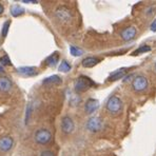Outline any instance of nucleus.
Masks as SVG:
<instances>
[{
  "mask_svg": "<svg viewBox=\"0 0 156 156\" xmlns=\"http://www.w3.org/2000/svg\"><path fill=\"white\" fill-rule=\"evenodd\" d=\"M105 107H107V110L110 114H112V115H118L122 111V101L117 96H112V97L109 98Z\"/></svg>",
  "mask_w": 156,
  "mask_h": 156,
  "instance_id": "obj_1",
  "label": "nucleus"
},
{
  "mask_svg": "<svg viewBox=\"0 0 156 156\" xmlns=\"http://www.w3.org/2000/svg\"><path fill=\"white\" fill-rule=\"evenodd\" d=\"M93 86H95V83H94V81L91 78H89L87 76H80V77H78L76 79V81H75L74 88L77 93H82V92L88 91L89 89Z\"/></svg>",
  "mask_w": 156,
  "mask_h": 156,
  "instance_id": "obj_2",
  "label": "nucleus"
},
{
  "mask_svg": "<svg viewBox=\"0 0 156 156\" xmlns=\"http://www.w3.org/2000/svg\"><path fill=\"white\" fill-rule=\"evenodd\" d=\"M53 136L52 133L50 132L48 129H39L35 132V135H34V139L38 144H48L51 143Z\"/></svg>",
  "mask_w": 156,
  "mask_h": 156,
  "instance_id": "obj_3",
  "label": "nucleus"
},
{
  "mask_svg": "<svg viewBox=\"0 0 156 156\" xmlns=\"http://www.w3.org/2000/svg\"><path fill=\"white\" fill-rule=\"evenodd\" d=\"M55 17L60 22L68 23L73 19V14L70 9H68L66 6H59L55 11Z\"/></svg>",
  "mask_w": 156,
  "mask_h": 156,
  "instance_id": "obj_4",
  "label": "nucleus"
},
{
  "mask_svg": "<svg viewBox=\"0 0 156 156\" xmlns=\"http://www.w3.org/2000/svg\"><path fill=\"white\" fill-rule=\"evenodd\" d=\"M104 128V121L100 117L98 116H93L87 121V129L93 133L99 132Z\"/></svg>",
  "mask_w": 156,
  "mask_h": 156,
  "instance_id": "obj_5",
  "label": "nucleus"
},
{
  "mask_svg": "<svg viewBox=\"0 0 156 156\" xmlns=\"http://www.w3.org/2000/svg\"><path fill=\"white\" fill-rule=\"evenodd\" d=\"M148 78L143 76V75H139V76H136L133 79L132 88L135 92H144L148 88Z\"/></svg>",
  "mask_w": 156,
  "mask_h": 156,
  "instance_id": "obj_6",
  "label": "nucleus"
},
{
  "mask_svg": "<svg viewBox=\"0 0 156 156\" xmlns=\"http://www.w3.org/2000/svg\"><path fill=\"white\" fill-rule=\"evenodd\" d=\"M74 121L70 116H65L61 119V131L65 134H71L74 131Z\"/></svg>",
  "mask_w": 156,
  "mask_h": 156,
  "instance_id": "obj_7",
  "label": "nucleus"
},
{
  "mask_svg": "<svg viewBox=\"0 0 156 156\" xmlns=\"http://www.w3.org/2000/svg\"><path fill=\"white\" fill-rule=\"evenodd\" d=\"M14 146V139L12 136H9V135H5V136H2L0 138V151L1 152H9L11 149L13 148Z\"/></svg>",
  "mask_w": 156,
  "mask_h": 156,
  "instance_id": "obj_8",
  "label": "nucleus"
},
{
  "mask_svg": "<svg viewBox=\"0 0 156 156\" xmlns=\"http://www.w3.org/2000/svg\"><path fill=\"white\" fill-rule=\"evenodd\" d=\"M136 34H137L136 27H126L122 32H121L120 36H121V38H122V40L131 41L133 38L135 37V36H136Z\"/></svg>",
  "mask_w": 156,
  "mask_h": 156,
  "instance_id": "obj_9",
  "label": "nucleus"
},
{
  "mask_svg": "<svg viewBox=\"0 0 156 156\" xmlns=\"http://www.w3.org/2000/svg\"><path fill=\"white\" fill-rule=\"evenodd\" d=\"M12 87H13V82L10 78L6 76L0 77V92H2V93L10 92Z\"/></svg>",
  "mask_w": 156,
  "mask_h": 156,
  "instance_id": "obj_10",
  "label": "nucleus"
},
{
  "mask_svg": "<svg viewBox=\"0 0 156 156\" xmlns=\"http://www.w3.org/2000/svg\"><path fill=\"white\" fill-rule=\"evenodd\" d=\"M99 107V102L97 99H94V98H90V99L87 100L86 105H84V110L88 114H93L96 110Z\"/></svg>",
  "mask_w": 156,
  "mask_h": 156,
  "instance_id": "obj_11",
  "label": "nucleus"
},
{
  "mask_svg": "<svg viewBox=\"0 0 156 156\" xmlns=\"http://www.w3.org/2000/svg\"><path fill=\"white\" fill-rule=\"evenodd\" d=\"M17 72L22 76H34L37 74V69L35 66H20L17 68Z\"/></svg>",
  "mask_w": 156,
  "mask_h": 156,
  "instance_id": "obj_12",
  "label": "nucleus"
},
{
  "mask_svg": "<svg viewBox=\"0 0 156 156\" xmlns=\"http://www.w3.org/2000/svg\"><path fill=\"white\" fill-rule=\"evenodd\" d=\"M58 61H59V53L55 52V53H53L52 55H50V56L45 59L44 63L48 66L54 68V66H56V65L58 63Z\"/></svg>",
  "mask_w": 156,
  "mask_h": 156,
  "instance_id": "obj_13",
  "label": "nucleus"
},
{
  "mask_svg": "<svg viewBox=\"0 0 156 156\" xmlns=\"http://www.w3.org/2000/svg\"><path fill=\"white\" fill-rule=\"evenodd\" d=\"M100 62V59L97 58V57H87L82 60V66L84 68H93L95 66L97 63Z\"/></svg>",
  "mask_w": 156,
  "mask_h": 156,
  "instance_id": "obj_14",
  "label": "nucleus"
},
{
  "mask_svg": "<svg viewBox=\"0 0 156 156\" xmlns=\"http://www.w3.org/2000/svg\"><path fill=\"white\" fill-rule=\"evenodd\" d=\"M126 71H127L126 68L119 69V70H117L115 72L112 73V74L109 76V78H108V80H109V81H115V80L120 79V78H122L126 75V73H127Z\"/></svg>",
  "mask_w": 156,
  "mask_h": 156,
  "instance_id": "obj_15",
  "label": "nucleus"
},
{
  "mask_svg": "<svg viewBox=\"0 0 156 156\" xmlns=\"http://www.w3.org/2000/svg\"><path fill=\"white\" fill-rule=\"evenodd\" d=\"M24 13H26L24 9L19 4H14V5L11 6V15L13 17H19V16L23 15Z\"/></svg>",
  "mask_w": 156,
  "mask_h": 156,
  "instance_id": "obj_16",
  "label": "nucleus"
},
{
  "mask_svg": "<svg viewBox=\"0 0 156 156\" xmlns=\"http://www.w3.org/2000/svg\"><path fill=\"white\" fill-rule=\"evenodd\" d=\"M61 78L58 75H52L50 77H47L43 80V84H60Z\"/></svg>",
  "mask_w": 156,
  "mask_h": 156,
  "instance_id": "obj_17",
  "label": "nucleus"
},
{
  "mask_svg": "<svg viewBox=\"0 0 156 156\" xmlns=\"http://www.w3.org/2000/svg\"><path fill=\"white\" fill-rule=\"evenodd\" d=\"M71 69H72V66H71V65L66 60H62V61H61V63L58 66V71H59V72H62V73L70 72Z\"/></svg>",
  "mask_w": 156,
  "mask_h": 156,
  "instance_id": "obj_18",
  "label": "nucleus"
},
{
  "mask_svg": "<svg viewBox=\"0 0 156 156\" xmlns=\"http://www.w3.org/2000/svg\"><path fill=\"white\" fill-rule=\"evenodd\" d=\"M150 51H151V47H149V45H141V47H139L137 50H135V51L132 53V55L133 56H137V55H139V54H143V53H147Z\"/></svg>",
  "mask_w": 156,
  "mask_h": 156,
  "instance_id": "obj_19",
  "label": "nucleus"
},
{
  "mask_svg": "<svg viewBox=\"0 0 156 156\" xmlns=\"http://www.w3.org/2000/svg\"><path fill=\"white\" fill-rule=\"evenodd\" d=\"M70 53H71V55H73V56L78 57V56H81V55L83 54V51H82L81 49H79V48L75 47V45H71Z\"/></svg>",
  "mask_w": 156,
  "mask_h": 156,
  "instance_id": "obj_20",
  "label": "nucleus"
},
{
  "mask_svg": "<svg viewBox=\"0 0 156 156\" xmlns=\"http://www.w3.org/2000/svg\"><path fill=\"white\" fill-rule=\"evenodd\" d=\"M10 26H11V21H10V20H8V21L4 22L3 27H2V32H1V35H2V37H3V38L6 37V35H8Z\"/></svg>",
  "mask_w": 156,
  "mask_h": 156,
  "instance_id": "obj_21",
  "label": "nucleus"
},
{
  "mask_svg": "<svg viewBox=\"0 0 156 156\" xmlns=\"http://www.w3.org/2000/svg\"><path fill=\"white\" fill-rule=\"evenodd\" d=\"M0 65L3 66V68L5 66H12V62H11L8 55H4V56H2L1 58H0Z\"/></svg>",
  "mask_w": 156,
  "mask_h": 156,
  "instance_id": "obj_22",
  "label": "nucleus"
},
{
  "mask_svg": "<svg viewBox=\"0 0 156 156\" xmlns=\"http://www.w3.org/2000/svg\"><path fill=\"white\" fill-rule=\"evenodd\" d=\"M39 156H55V153L50 150H45V151H42Z\"/></svg>",
  "mask_w": 156,
  "mask_h": 156,
  "instance_id": "obj_23",
  "label": "nucleus"
},
{
  "mask_svg": "<svg viewBox=\"0 0 156 156\" xmlns=\"http://www.w3.org/2000/svg\"><path fill=\"white\" fill-rule=\"evenodd\" d=\"M151 30H152L153 32H156V19L151 23Z\"/></svg>",
  "mask_w": 156,
  "mask_h": 156,
  "instance_id": "obj_24",
  "label": "nucleus"
},
{
  "mask_svg": "<svg viewBox=\"0 0 156 156\" xmlns=\"http://www.w3.org/2000/svg\"><path fill=\"white\" fill-rule=\"evenodd\" d=\"M23 3H38L37 0H23Z\"/></svg>",
  "mask_w": 156,
  "mask_h": 156,
  "instance_id": "obj_25",
  "label": "nucleus"
},
{
  "mask_svg": "<svg viewBox=\"0 0 156 156\" xmlns=\"http://www.w3.org/2000/svg\"><path fill=\"white\" fill-rule=\"evenodd\" d=\"M3 12H4V8H3V5L0 3V14H2Z\"/></svg>",
  "mask_w": 156,
  "mask_h": 156,
  "instance_id": "obj_26",
  "label": "nucleus"
},
{
  "mask_svg": "<svg viewBox=\"0 0 156 156\" xmlns=\"http://www.w3.org/2000/svg\"><path fill=\"white\" fill-rule=\"evenodd\" d=\"M3 72H4V68L1 65H0V73H3Z\"/></svg>",
  "mask_w": 156,
  "mask_h": 156,
  "instance_id": "obj_27",
  "label": "nucleus"
},
{
  "mask_svg": "<svg viewBox=\"0 0 156 156\" xmlns=\"http://www.w3.org/2000/svg\"><path fill=\"white\" fill-rule=\"evenodd\" d=\"M155 71H156V63H155Z\"/></svg>",
  "mask_w": 156,
  "mask_h": 156,
  "instance_id": "obj_28",
  "label": "nucleus"
}]
</instances>
